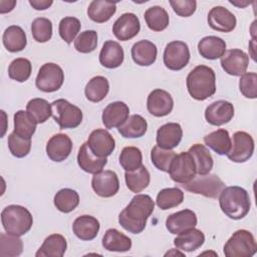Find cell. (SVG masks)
I'll use <instances>...</instances> for the list:
<instances>
[{"instance_id": "cell-1", "label": "cell", "mask_w": 257, "mask_h": 257, "mask_svg": "<svg viewBox=\"0 0 257 257\" xmlns=\"http://www.w3.org/2000/svg\"><path fill=\"white\" fill-rule=\"evenodd\" d=\"M154 209L155 202L149 195H136L119 213L118 223L124 230L133 234H140L145 230L147 220L154 212Z\"/></svg>"}, {"instance_id": "cell-2", "label": "cell", "mask_w": 257, "mask_h": 257, "mask_svg": "<svg viewBox=\"0 0 257 257\" xmlns=\"http://www.w3.org/2000/svg\"><path fill=\"white\" fill-rule=\"evenodd\" d=\"M222 212L232 220L243 219L250 211L251 202L248 192L238 186L226 187L219 195Z\"/></svg>"}, {"instance_id": "cell-3", "label": "cell", "mask_w": 257, "mask_h": 257, "mask_svg": "<svg viewBox=\"0 0 257 257\" xmlns=\"http://www.w3.org/2000/svg\"><path fill=\"white\" fill-rule=\"evenodd\" d=\"M186 80L188 91L196 100H205L216 92V75L209 66H196L189 72Z\"/></svg>"}, {"instance_id": "cell-4", "label": "cell", "mask_w": 257, "mask_h": 257, "mask_svg": "<svg viewBox=\"0 0 257 257\" xmlns=\"http://www.w3.org/2000/svg\"><path fill=\"white\" fill-rule=\"evenodd\" d=\"M1 222L7 233L20 237L31 229L33 218L25 207L9 205L1 212Z\"/></svg>"}, {"instance_id": "cell-5", "label": "cell", "mask_w": 257, "mask_h": 257, "mask_svg": "<svg viewBox=\"0 0 257 257\" xmlns=\"http://www.w3.org/2000/svg\"><path fill=\"white\" fill-rule=\"evenodd\" d=\"M257 251V244L251 232L237 230L224 245L226 257H251Z\"/></svg>"}, {"instance_id": "cell-6", "label": "cell", "mask_w": 257, "mask_h": 257, "mask_svg": "<svg viewBox=\"0 0 257 257\" xmlns=\"http://www.w3.org/2000/svg\"><path fill=\"white\" fill-rule=\"evenodd\" d=\"M52 117L58 123L61 130L75 128L82 121L81 109L67 101L66 99L59 98L51 103Z\"/></svg>"}, {"instance_id": "cell-7", "label": "cell", "mask_w": 257, "mask_h": 257, "mask_svg": "<svg viewBox=\"0 0 257 257\" xmlns=\"http://www.w3.org/2000/svg\"><path fill=\"white\" fill-rule=\"evenodd\" d=\"M182 187L193 194H199L207 198L216 199L225 188V184L217 175L207 174L195 177L189 183L183 184Z\"/></svg>"}, {"instance_id": "cell-8", "label": "cell", "mask_w": 257, "mask_h": 257, "mask_svg": "<svg viewBox=\"0 0 257 257\" xmlns=\"http://www.w3.org/2000/svg\"><path fill=\"white\" fill-rule=\"evenodd\" d=\"M64 81V72L62 68L53 62L44 63L36 76V87L44 92H53L58 90Z\"/></svg>"}, {"instance_id": "cell-9", "label": "cell", "mask_w": 257, "mask_h": 257, "mask_svg": "<svg viewBox=\"0 0 257 257\" xmlns=\"http://www.w3.org/2000/svg\"><path fill=\"white\" fill-rule=\"evenodd\" d=\"M171 179L178 184L189 183L196 177V166L189 152H183L176 156L170 171Z\"/></svg>"}, {"instance_id": "cell-10", "label": "cell", "mask_w": 257, "mask_h": 257, "mask_svg": "<svg viewBox=\"0 0 257 257\" xmlns=\"http://www.w3.org/2000/svg\"><path fill=\"white\" fill-rule=\"evenodd\" d=\"M254 153V140L246 132H236L231 141V149L226 155L234 163H245Z\"/></svg>"}, {"instance_id": "cell-11", "label": "cell", "mask_w": 257, "mask_h": 257, "mask_svg": "<svg viewBox=\"0 0 257 257\" xmlns=\"http://www.w3.org/2000/svg\"><path fill=\"white\" fill-rule=\"evenodd\" d=\"M164 64L170 70L183 69L190 60V50L187 43L179 40L167 44L164 55Z\"/></svg>"}, {"instance_id": "cell-12", "label": "cell", "mask_w": 257, "mask_h": 257, "mask_svg": "<svg viewBox=\"0 0 257 257\" xmlns=\"http://www.w3.org/2000/svg\"><path fill=\"white\" fill-rule=\"evenodd\" d=\"M86 143L91 153L98 158H106L110 156L115 148L114 139L103 128L92 131Z\"/></svg>"}, {"instance_id": "cell-13", "label": "cell", "mask_w": 257, "mask_h": 257, "mask_svg": "<svg viewBox=\"0 0 257 257\" xmlns=\"http://www.w3.org/2000/svg\"><path fill=\"white\" fill-rule=\"evenodd\" d=\"M91 187L96 195L102 198L114 196L119 190V181L117 175L110 170L100 171L93 175Z\"/></svg>"}, {"instance_id": "cell-14", "label": "cell", "mask_w": 257, "mask_h": 257, "mask_svg": "<svg viewBox=\"0 0 257 257\" xmlns=\"http://www.w3.org/2000/svg\"><path fill=\"white\" fill-rule=\"evenodd\" d=\"M249 56L241 49L227 50L221 57V66L226 73L233 76H241L247 70Z\"/></svg>"}, {"instance_id": "cell-15", "label": "cell", "mask_w": 257, "mask_h": 257, "mask_svg": "<svg viewBox=\"0 0 257 257\" xmlns=\"http://www.w3.org/2000/svg\"><path fill=\"white\" fill-rule=\"evenodd\" d=\"M141 30V23L138 16L134 13L121 14L112 25L113 35L120 41H127Z\"/></svg>"}, {"instance_id": "cell-16", "label": "cell", "mask_w": 257, "mask_h": 257, "mask_svg": "<svg viewBox=\"0 0 257 257\" xmlns=\"http://www.w3.org/2000/svg\"><path fill=\"white\" fill-rule=\"evenodd\" d=\"M174 107L172 95L161 88L154 89L148 96L147 108L151 114L157 117L168 115Z\"/></svg>"}, {"instance_id": "cell-17", "label": "cell", "mask_w": 257, "mask_h": 257, "mask_svg": "<svg viewBox=\"0 0 257 257\" xmlns=\"http://www.w3.org/2000/svg\"><path fill=\"white\" fill-rule=\"evenodd\" d=\"M207 21L212 29L225 33L233 31L237 23L235 15L223 6L213 7L208 13Z\"/></svg>"}, {"instance_id": "cell-18", "label": "cell", "mask_w": 257, "mask_h": 257, "mask_svg": "<svg viewBox=\"0 0 257 257\" xmlns=\"http://www.w3.org/2000/svg\"><path fill=\"white\" fill-rule=\"evenodd\" d=\"M234 116V106L230 101L217 100L209 104L205 110V118L212 125H222Z\"/></svg>"}, {"instance_id": "cell-19", "label": "cell", "mask_w": 257, "mask_h": 257, "mask_svg": "<svg viewBox=\"0 0 257 257\" xmlns=\"http://www.w3.org/2000/svg\"><path fill=\"white\" fill-rule=\"evenodd\" d=\"M72 151V141L65 134L52 136L46 144V154L53 162H62L68 158Z\"/></svg>"}, {"instance_id": "cell-20", "label": "cell", "mask_w": 257, "mask_h": 257, "mask_svg": "<svg viewBox=\"0 0 257 257\" xmlns=\"http://www.w3.org/2000/svg\"><path fill=\"white\" fill-rule=\"evenodd\" d=\"M197 225V216L190 209H184L168 216L166 227L171 234L178 235L187 230L195 228Z\"/></svg>"}, {"instance_id": "cell-21", "label": "cell", "mask_w": 257, "mask_h": 257, "mask_svg": "<svg viewBox=\"0 0 257 257\" xmlns=\"http://www.w3.org/2000/svg\"><path fill=\"white\" fill-rule=\"evenodd\" d=\"M183 138L182 126L177 122L163 124L157 131V145L163 149L172 150L179 146Z\"/></svg>"}, {"instance_id": "cell-22", "label": "cell", "mask_w": 257, "mask_h": 257, "mask_svg": "<svg viewBox=\"0 0 257 257\" xmlns=\"http://www.w3.org/2000/svg\"><path fill=\"white\" fill-rule=\"evenodd\" d=\"M130 108L127 104L122 101L110 102L102 111V123L106 128L118 127L126 120Z\"/></svg>"}, {"instance_id": "cell-23", "label": "cell", "mask_w": 257, "mask_h": 257, "mask_svg": "<svg viewBox=\"0 0 257 257\" xmlns=\"http://www.w3.org/2000/svg\"><path fill=\"white\" fill-rule=\"evenodd\" d=\"M99 227V222L95 217L90 215H82L73 221L72 231L78 239L90 241L97 236Z\"/></svg>"}, {"instance_id": "cell-24", "label": "cell", "mask_w": 257, "mask_h": 257, "mask_svg": "<svg viewBox=\"0 0 257 257\" xmlns=\"http://www.w3.org/2000/svg\"><path fill=\"white\" fill-rule=\"evenodd\" d=\"M124 53L120 44L113 40H107L103 43L99 52V62L106 68H116L123 62Z\"/></svg>"}, {"instance_id": "cell-25", "label": "cell", "mask_w": 257, "mask_h": 257, "mask_svg": "<svg viewBox=\"0 0 257 257\" xmlns=\"http://www.w3.org/2000/svg\"><path fill=\"white\" fill-rule=\"evenodd\" d=\"M131 52L135 63L140 66H150L157 59L158 49L155 43L143 39L133 45Z\"/></svg>"}, {"instance_id": "cell-26", "label": "cell", "mask_w": 257, "mask_h": 257, "mask_svg": "<svg viewBox=\"0 0 257 257\" xmlns=\"http://www.w3.org/2000/svg\"><path fill=\"white\" fill-rule=\"evenodd\" d=\"M106 163V158H98L91 153L87 143H83L79 148L77 154V164L82 171L94 175L102 171Z\"/></svg>"}, {"instance_id": "cell-27", "label": "cell", "mask_w": 257, "mask_h": 257, "mask_svg": "<svg viewBox=\"0 0 257 257\" xmlns=\"http://www.w3.org/2000/svg\"><path fill=\"white\" fill-rule=\"evenodd\" d=\"M198 51L204 58L215 60L221 58L226 52V42L218 36H206L199 41Z\"/></svg>"}, {"instance_id": "cell-28", "label": "cell", "mask_w": 257, "mask_h": 257, "mask_svg": "<svg viewBox=\"0 0 257 257\" xmlns=\"http://www.w3.org/2000/svg\"><path fill=\"white\" fill-rule=\"evenodd\" d=\"M204 233L196 228H192L183 233H180L174 239V245L176 248L186 252H193L199 249L204 244Z\"/></svg>"}, {"instance_id": "cell-29", "label": "cell", "mask_w": 257, "mask_h": 257, "mask_svg": "<svg viewBox=\"0 0 257 257\" xmlns=\"http://www.w3.org/2000/svg\"><path fill=\"white\" fill-rule=\"evenodd\" d=\"M66 239L60 234L49 235L36 252V257H62L66 251Z\"/></svg>"}, {"instance_id": "cell-30", "label": "cell", "mask_w": 257, "mask_h": 257, "mask_svg": "<svg viewBox=\"0 0 257 257\" xmlns=\"http://www.w3.org/2000/svg\"><path fill=\"white\" fill-rule=\"evenodd\" d=\"M102 246L111 252H126L132 248V240L114 228L107 229L102 237Z\"/></svg>"}, {"instance_id": "cell-31", "label": "cell", "mask_w": 257, "mask_h": 257, "mask_svg": "<svg viewBox=\"0 0 257 257\" xmlns=\"http://www.w3.org/2000/svg\"><path fill=\"white\" fill-rule=\"evenodd\" d=\"M116 2L106 0H93L87 8L88 17L96 22L103 23L108 21L116 11Z\"/></svg>"}, {"instance_id": "cell-32", "label": "cell", "mask_w": 257, "mask_h": 257, "mask_svg": "<svg viewBox=\"0 0 257 257\" xmlns=\"http://www.w3.org/2000/svg\"><path fill=\"white\" fill-rule=\"evenodd\" d=\"M195 163L196 172L198 175H207L213 168V158L210 151L201 144L193 145L188 151Z\"/></svg>"}, {"instance_id": "cell-33", "label": "cell", "mask_w": 257, "mask_h": 257, "mask_svg": "<svg viewBox=\"0 0 257 257\" xmlns=\"http://www.w3.org/2000/svg\"><path fill=\"white\" fill-rule=\"evenodd\" d=\"M2 41L9 52H19L23 50L27 44L24 30L17 25H11L5 29Z\"/></svg>"}, {"instance_id": "cell-34", "label": "cell", "mask_w": 257, "mask_h": 257, "mask_svg": "<svg viewBox=\"0 0 257 257\" xmlns=\"http://www.w3.org/2000/svg\"><path fill=\"white\" fill-rule=\"evenodd\" d=\"M148 130L147 120L140 114L130 115L117 128L121 137L125 139H137L143 137Z\"/></svg>"}, {"instance_id": "cell-35", "label": "cell", "mask_w": 257, "mask_h": 257, "mask_svg": "<svg viewBox=\"0 0 257 257\" xmlns=\"http://www.w3.org/2000/svg\"><path fill=\"white\" fill-rule=\"evenodd\" d=\"M204 143L216 154L227 155L231 149V138L225 128H219L204 137Z\"/></svg>"}, {"instance_id": "cell-36", "label": "cell", "mask_w": 257, "mask_h": 257, "mask_svg": "<svg viewBox=\"0 0 257 257\" xmlns=\"http://www.w3.org/2000/svg\"><path fill=\"white\" fill-rule=\"evenodd\" d=\"M109 90L108 80L101 75L92 77L85 85L84 93L91 102H99L107 95Z\"/></svg>"}, {"instance_id": "cell-37", "label": "cell", "mask_w": 257, "mask_h": 257, "mask_svg": "<svg viewBox=\"0 0 257 257\" xmlns=\"http://www.w3.org/2000/svg\"><path fill=\"white\" fill-rule=\"evenodd\" d=\"M124 180L126 187L133 193H140L145 190L151 181V176L145 166H141L135 171L124 173Z\"/></svg>"}, {"instance_id": "cell-38", "label": "cell", "mask_w": 257, "mask_h": 257, "mask_svg": "<svg viewBox=\"0 0 257 257\" xmlns=\"http://www.w3.org/2000/svg\"><path fill=\"white\" fill-rule=\"evenodd\" d=\"M145 20L148 27L153 31H163L169 25V14L161 6H152L145 12Z\"/></svg>"}, {"instance_id": "cell-39", "label": "cell", "mask_w": 257, "mask_h": 257, "mask_svg": "<svg viewBox=\"0 0 257 257\" xmlns=\"http://www.w3.org/2000/svg\"><path fill=\"white\" fill-rule=\"evenodd\" d=\"M26 111L36 123H43L52 116L51 103L43 98L30 99L26 104Z\"/></svg>"}, {"instance_id": "cell-40", "label": "cell", "mask_w": 257, "mask_h": 257, "mask_svg": "<svg viewBox=\"0 0 257 257\" xmlns=\"http://www.w3.org/2000/svg\"><path fill=\"white\" fill-rule=\"evenodd\" d=\"M53 202L58 211L62 213H69L78 206L79 195L72 189L64 188L55 194Z\"/></svg>"}, {"instance_id": "cell-41", "label": "cell", "mask_w": 257, "mask_h": 257, "mask_svg": "<svg viewBox=\"0 0 257 257\" xmlns=\"http://www.w3.org/2000/svg\"><path fill=\"white\" fill-rule=\"evenodd\" d=\"M184 201V193L179 188H166L161 190L156 199L157 206L162 210H169L181 205Z\"/></svg>"}, {"instance_id": "cell-42", "label": "cell", "mask_w": 257, "mask_h": 257, "mask_svg": "<svg viewBox=\"0 0 257 257\" xmlns=\"http://www.w3.org/2000/svg\"><path fill=\"white\" fill-rule=\"evenodd\" d=\"M36 121L33 120L25 110H18L14 113V133L22 138L31 139L36 131Z\"/></svg>"}, {"instance_id": "cell-43", "label": "cell", "mask_w": 257, "mask_h": 257, "mask_svg": "<svg viewBox=\"0 0 257 257\" xmlns=\"http://www.w3.org/2000/svg\"><path fill=\"white\" fill-rule=\"evenodd\" d=\"M23 251V242L19 236L9 233L0 234V256L16 257Z\"/></svg>"}, {"instance_id": "cell-44", "label": "cell", "mask_w": 257, "mask_h": 257, "mask_svg": "<svg viewBox=\"0 0 257 257\" xmlns=\"http://www.w3.org/2000/svg\"><path fill=\"white\" fill-rule=\"evenodd\" d=\"M119 164L125 172L135 171L143 165V155L137 147H125L119 155Z\"/></svg>"}, {"instance_id": "cell-45", "label": "cell", "mask_w": 257, "mask_h": 257, "mask_svg": "<svg viewBox=\"0 0 257 257\" xmlns=\"http://www.w3.org/2000/svg\"><path fill=\"white\" fill-rule=\"evenodd\" d=\"M176 156L177 154L174 151L163 149L158 145L155 146L151 151V160L154 166L158 170L166 173H169L171 165Z\"/></svg>"}, {"instance_id": "cell-46", "label": "cell", "mask_w": 257, "mask_h": 257, "mask_svg": "<svg viewBox=\"0 0 257 257\" xmlns=\"http://www.w3.org/2000/svg\"><path fill=\"white\" fill-rule=\"evenodd\" d=\"M32 71L31 62L27 58L19 57L11 61L8 67V75L11 79H14L18 82L26 81Z\"/></svg>"}, {"instance_id": "cell-47", "label": "cell", "mask_w": 257, "mask_h": 257, "mask_svg": "<svg viewBox=\"0 0 257 257\" xmlns=\"http://www.w3.org/2000/svg\"><path fill=\"white\" fill-rule=\"evenodd\" d=\"M31 33L35 41L44 43L52 36V22L48 18L38 17L32 21Z\"/></svg>"}, {"instance_id": "cell-48", "label": "cell", "mask_w": 257, "mask_h": 257, "mask_svg": "<svg viewBox=\"0 0 257 257\" xmlns=\"http://www.w3.org/2000/svg\"><path fill=\"white\" fill-rule=\"evenodd\" d=\"M81 24L80 21L72 16L64 17L59 22L58 32L60 37L67 43H71L72 40H75V36L80 31Z\"/></svg>"}, {"instance_id": "cell-49", "label": "cell", "mask_w": 257, "mask_h": 257, "mask_svg": "<svg viewBox=\"0 0 257 257\" xmlns=\"http://www.w3.org/2000/svg\"><path fill=\"white\" fill-rule=\"evenodd\" d=\"M8 148L12 156L16 158L26 157L31 150V139H25L14 132L8 136Z\"/></svg>"}, {"instance_id": "cell-50", "label": "cell", "mask_w": 257, "mask_h": 257, "mask_svg": "<svg viewBox=\"0 0 257 257\" xmlns=\"http://www.w3.org/2000/svg\"><path fill=\"white\" fill-rule=\"evenodd\" d=\"M97 46V33L94 30L81 32L74 40V48L80 53H90Z\"/></svg>"}, {"instance_id": "cell-51", "label": "cell", "mask_w": 257, "mask_h": 257, "mask_svg": "<svg viewBox=\"0 0 257 257\" xmlns=\"http://www.w3.org/2000/svg\"><path fill=\"white\" fill-rule=\"evenodd\" d=\"M239 89L247 98L257 97V74L255 72H245L239 80Z\"/></svg>"}, {"instance_id": "cell-52", "label": "cell", "mask_w": 257, "mask_h": 257, "mask_svg": "<svg viewBox=\"0 0 257 257\" xmlns=\"http://www.w3.org/2000/svg\"><path fill=\"white\" fill-rule=\"evenodd\" d=\"M174 12L181 17H189L194 14L197 8L195 0H170Z\"/></svg>"}, {"instance_id": "cell-53", "label": "cell", "mask_w": 257, "mask_h": 257, "mask_svg": "<svg viewBox=\"0 0 257 257\" xmlns=\"http://www.w3.org/2000/svg\"><path fill=\"white\" fill-rule=\"evenodd\" d=\"M51 0H29V4L36 10H45L52 5Z\"/></svg>"}, {"instance_id": "cell-54", "label": "cell", "mask_w": 257, "mask_h": 257, "mask_svg": "<svg viewBox=\"0 0 257 257\" xmlns=\"http://www.w3.org/2000/svg\"><path fill=\"white\" fill-rule=\"evenodd\" d=\"M16 5V1H6V0H1L0 1V13H7L10 12L14 9V6Z\"/></svg>"}]
</instances>
